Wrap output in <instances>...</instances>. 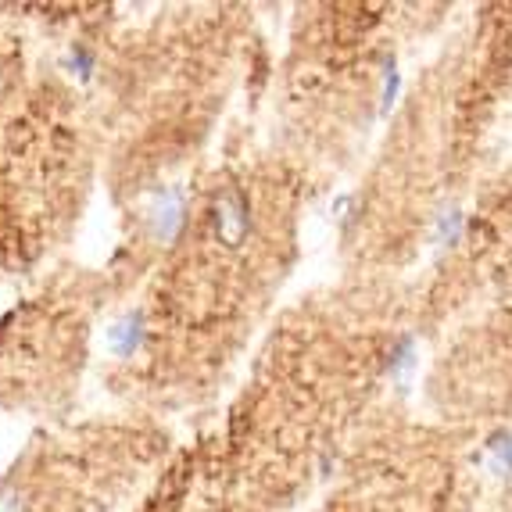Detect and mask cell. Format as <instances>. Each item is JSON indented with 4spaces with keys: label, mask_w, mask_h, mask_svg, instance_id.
Segmentation results:
<instances>
[{
    "label": "cell",
    "mask_w": 512,
    "mask_h": 512,
    "mask_svg": "<svg viewBox=\"0 0 512 512\" xmlns=\"http://www.w3.org/2000/svg\"><path fill=\"white\" fill-rule=\"evenodd\" d=\"M215 233L222 237V244H230L237 248L240 237L248 233V208H244V197L237 190L219 197V205H215Z\"/></svg>",
    "instance_id": "1"
},
{
    "label": "cell",
    "mask_w": 512,
    "mask_h": 512,
    "mask_svg": "<svg viewBox=\"0 0 512 512\" xmlns=\"http://www.w3.org/2000/svg\"><path fill=\"white\" fill-rule=\"evenodd\" d=\"M180 222H183V205H180V197L172 194L165 197L162 205H158V212H154V233L162 240H169L172 233L180 230Z\"/></svg>",
    "instance_id": "2"
},
{
    "label": "cell",
    "mask_w": 512,
    "mask_h": 512,
    "mask_svg": "<svg viewBox=\"0 0 512 512\" xmlns=\"http://www.w3.org/2000/svg\"><path fill=\"white\" fill-rule=\"evenodd\" d=\"M412 355H416V341H412V337H402L398 348L391 351V376H405V369L412 366Z\"/></svg>",
    "instance_id": "3"
},
{
    "label": "cell",
    "mask_w": 512,
    "mask_h": 512,
    "mask_svg": "<svg viewBox=\"0 0 512 512\" xmlns=\"http://www.w3.org/2000/svg\"><path fill=\"white\" fill-rule=\"evenodd\" d=\"M459 237H462V215L459 212H444L441 219H437V240H448V244H455Z\"/></svg>",
    "instance_id": "4"
},
{
    "label": "cell",
    "mask_w": 512,
    "mask_h": 512,
    "mask_svg": "<svg viewBox=\"0 0 512 512\" xmlns=\"http://www.w3.org/2000/svg\"><path fill=\"white\" fill-rule=\"evenodd\" d=\"M398 86H402L398 65H394V61H387V65H384V111H391L394 97H398Z\"/></svg>",
    "instance_id": "5"
},
{
    "label": "cell",
    "mask_w": 512,
    "mask_h": 512,
    "mask_svg": "<svg viewBox=\"0 0 512 512\" xmlns=\"http://www.w3.org/2000/svg\"><path fill=\"white\" fill-rule=\"evenodd\" d=\"M491 452H495L498 470H512V434H498L495 444H491Z\"/></svg>",
    "instance_id": "6"
},
{
    "label": "cell",
    "mask_w": 512,
    "mask_h": 512,
    "mask_svg": "<svg viewBox=\"0 0 512 512\" xmlns=\"http://www.w3.org/2000/svg\"><path fill=\"white\" fill-rule=\"evenodd\" d=\"M0 512H18L15 495H4V498H0Z\"/></svg>",
    "instance_id": "7"
}]
</instances>
